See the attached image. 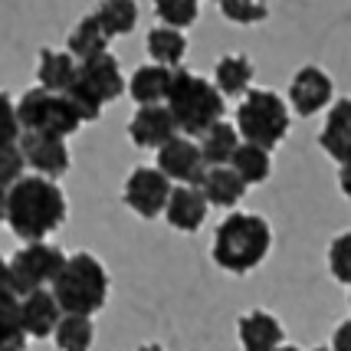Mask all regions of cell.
Returning a JSON list of instances; mask_svg holds the SVG:
<instances>
[{"instance_id":"cell-40","label":"cell","mask_w":351,"mask_h":351,"mask_svg":"<svg viewBox=\"0 0 351 351\" xmlns=\"http://www.w3.org/2000/svg\"><path fill=\"white\" fill-rule=\"evenodd\" d=\"M276 351H302V348H295V345H279Z\"/></svg>"},{"instance_id":"cell-31","label":"cell","mask_w":351,"mask_h":351,"mask_svg":"<svg viewBox=\"0 0 351 351\" xmlns=\"http://www.w3.org/2000/svg\"><path fill=\"white\" fill-rule=\"evenodd\" d=\"M66 95H69V102L76 106V112H79V119L82 122H99L102 119V108H106V102L95 95V92L82 82V79H73V86L66 89Z\"/></svg>"},{"instance_id":"cell-9","label":"cell","mask_w":351,"mask_h":351,"mask_svg":"<svg viewBox=\"0 0 351 351\" xmlns=\"http://www.w3.org/2000/svg\"><path fill=\"white\" fill-rule=\"evenodd\" d=\"M20 152L27 158V168L33 174H43V178H62L73 158H69V148H66V138L62 135H46V132H23L20 135Z\"/></svg>"},{"instance_id":"cell-37","label":"cell","mask_w":351,"mask_h":351,"mask_svg":"<svg viewBox=\"0 0 351 351\" xmlns=\"http://www.w3.org/2000/svg\"><path fill=\"white\" fill-rule=\"evenodd\" d=\"M338 187H341V194L351 200V161L341 165V171H338Z\"/></svg>"},{"instance_id":"cell-18","label":"cell","mask_w":351,"mask_h":351,"mask_svg":"<svg viewBox=\"0 0 351 351\" xmlns=\"http://www.w3.org/2000/svg\"><path fill=\"white\" fill-rule=\"evenodd\" d=\"M79 76V60L69 49H53L43 46L40 49V62H36V82L43 89L53 92H66L73 86V79Z\"/></svg>"},{"instance_id":"cell-41","label":"cell","mask_w":351,"mask_h":351,"mask_svg":"<svg viewBox=\"0 0 351 351\" xmlns=\"http://www.w3.org/2000/svg\"><path fill=\"white\" fill-rule=\"evenodd\" d=\"M315 351H335V348H332V345H319V348H315Z\"/></svg>"},{"instance_id":"cell-27","label":"cell","mask_w":351,"mask_h":351,"mask_svg":"<svg viewBox=\"0 0 351 351\" xmlns=\"http://www.w3.org/2000/svg\"><path fill=\"white\" fill-rule=\"evenodd\" d=\"M30 332L20 315V295L0 299V351H27Z\"/></svg>"},{"instance_id":"cell-35","label":"cell","mask_w":351,"mask_h":351,"mask_svg":"<svg viewBox=\"0 0 351 351\" xmlns=\"http://www.w3.org/2000/svg\"><path fill=\"white\" fill-rule=\"evenodd\" d=\"M332 348L335 351H351V319L341 322L335 328V335H332Z\"/></svg>"},{"instance_id":"cell-36","label":"cell","mask_w":351,"mask_h":351,"mask_svg":"<svg viewBox=\"0 0 351 351\" xmlns=\"http://www.w3.org/2000/svg\"><path fill=\"white\" fill-rule=\"evenodd\" d=\"M3 295H16V292H14V279H10V260L0 256V299Z\"/></svg>"},{"instance_id":"cell-16","label":"cell","mask_w":351,"mask_h":351,"mask_svg":"<svg viewBox=\"0 0 351 351\" xmlns=\"http://www.w3.org/2000/svg\"><path fill=\"white\" fill-rule=\"evenodd\" d=\"M319 145L338 165L351 161V99L332 102L328 115H325V128L319 132Z\"/></svg>"},{"instance_id":"cell-23","label":"cell","mask_w":351,"mask_h":351,"mask_svg":"<svg viewBox=\"0 0 351 351\" xmlns=\"http://www.w3.org/2000/svg\"><path fill=\"white\" fill-rule=\"evenodd\" d=\"M253 62L240 56V53H230V56H220L214 66V82L223 95H246L250 92V82H253Z\"/></svg>"},{"instance_id":"cell-3","label":"cell","mask_w":351,"mask_h":351,"mask_svg":"<svg viewBox=\"0 0 351 351\" xmlns=\"http://www.w3.org/2000/svg\"><path fill=\"white\" fill-rule=\"evenodd\" d=\"M165 102H168L178 128L191 138H200L210 125L220 122L223 112H227L223 92L217 89V82L194 76L187 69H174V79H171V89Z\"/></svg>"},{"instance_id":"cell-32","label":"cell","mask_w":351,"mask_h":351,"mask_svg":"<svg viewBox=\"0 0 351 351\" xmlns=\"http://www.w3.org/2000/svg\"><path fill=\"white\" fill-rule=\"evenodd\" d=\"M328 269H332L338 282L351 286V230H345L341 237L332 240V246H328Z\"/></svg>"},{"instance_id":"cell-17","label":"cell","mask_w":351,"mask_h":351,"mask_svg":"<svg viewBox=\"0 0 351 351\" xmlns=\"http://www.w3.org/2000/svg\"><path fill=\"white\" fill-rule=\"evenodd\" d=\"M237 335H240V348L243 351H276L282 345V322L263 312V308H253L246 312L243 319L237 322Z\"/></svg>"},{"instance_id":"cell-15","label":"cell","mask_w":351,"mask_h":351,"mask_svg":"<svg viewBox=\"0 0 351 351\" xmlns=\"http://www.w3.org/2000/svg\"><path fill=\"white\" fill-rule=\"evenodd\" d=\"M20 315H23V325H27L30 338H49L62 319V306L56 302L53 289L43 286V289L20 295Z\"/></svg>"},{"instance_id":"cell-34","label":"cell","mask_w":351,"mask_h":351,"mask_svg":"<svg viewBox=\"0 0 351 351\" xmlns=\"http://www.w3.org/2000/svg\"><path fill=\"white\" fill-rule=\"evenodd\" d=\"M23 135V125L16 115V102H10V95L0 92V148L3 145H16Z\"/></svg>"},{"instance_id":"cell-13","label":"cell","mask_w":351,"mask_h":351,"mask_svg":"<svg viewBox=\"0 0 351 351\" xmlns=\"http://www.w3.org/2000/svg\"><path fill=\"white\" fill-rule=\"evenodd\" d=\"M207 210H210V200H207L200 184H178L168 197L165 217H168V223L174 230L197 233L204 227V220H207Z\"/></svg>"},{"instance_id":"cell-21","label":"cell","mask_w":351,"mask_h":351,"mask_svg":"<svg viewBox=\"0 0 351 351\" xmlns=\"http://www.w3.org/2000/svg\"><path fill=\"white\" fill-rule=\"evenodd\" d=\"M240 132H237V125H227L223 119L217 125H210L204 135H200V152H204V161H207V168H217V165H230V158L237 154L240 148Z\"/></svg>"},{"instance_id":"cell-1","label":"cell","mask_w":351,"mask_h":351,"mask_svg":"<svg viewBox=\"0 0 351 351\" xmlns=\"http://www.w3.org/2000/svg\"><path fill=\"white\" fill-rule=\"evenodd\" d=\"M66 194L53 178L23 174L14 187H7V223L20 240H46L53 230L66 223Z\"/></svg>"},{"instance_id":"cell-28","label":"cell","mask_w":351,"mask_h":351,"mask_svg":"<svg viewBox=\"0 0 351 351\" xmlns=\"http://www.w3.org/2000/svg\"><path fill=\"white\" fill-rule=\"evenodd\" d=\"M95 16H99V23L106 27L112 40L115 36H128L138 23V3L135 0H99Z\"/></svg>"},{"instance_id":"cell-14","label":"cell","mask_w":351,"mask_h":351,"mask_svg":"<svg viewBox=\"0 0 351 351\" xmlns=\"http://www.w3.org/2000/svg\"><path fill=\"white\" fill-rule=\"evenodd\" d=\"M79 79L89 86L102 102H115L122 92H128V82L122 76V66L112 53H99V56H89V60L79 62Z\"/></svg>"},{"instance_id":"cell-33","label":"cell","mask_w":351,"mask_h":351,"mask_svg":"<svg viewBox=\"0 0 351 351\" xmlns=\"http://www.w3.org/2000/svg\"><path fill=\"white\" fill-rule=\"evenodd\" d=\"M27 171V158L20 152V145H3L0 148V187H14Z\"/></svg>"},{"instance_id":"cell-26","label":"cell","mask_w":351,"mask_h":351,"mask_svg":"<svg viewBox=\"0 0 351 351\" xmlns=\"http://www.w3.org/2000/svg\"><path fill=\"white\" fill-rule=\"evenodd\" d=\"M230 168L237 171L246 184L269 181V174H273V158H269V148H260V145H253V141H240L237 154L230 158Z\"/></svg>"},{"instance_id":"cell-10","label":"cell","mask_w":351,"mask_h":351,"mask_svg":"<svg viewBox=\"0 0 351 351\" xmlns=\"http://www.w3.org/2000/svg\"><path fill=\"white\" fill-rule=\"evenodd\" d=\"M335 99V82L332 76L319 69V66H302L289 82V108L299 119H312L325 112V106H332Z\"/></svg>"},{"instance_id":"cell-4","label":"cell","mask_w":351,"mask_h":351,"mask_svg":"<svg viewBox=\"0 0 351 351\" xmlns=\"http://www.w3.org/2000/svg\"><path fill=\"white\" fill-rule=\"evenodd\" d=\"M49 289L62 306V312L95 315L108 302V273L92 253H73V256H66L60 276L53 279Z\"/></svg>"},{"instance_id":"cell-30","label":"cell","mask_w":351,"mask_h":351,"mask_svg":"<svg viewBox=\"0 0 351 351\" xmlns=\"http://www.w3.org/2000/svg\"><path fill=\"white\" fill-rule=\"evenodd\" d=\"M220 3V14L227 16L230 23H240V27H253L263 23L269 16L266 0H217Z\"/></svg>"},{"instance_id":"cell-22","label":"cell","mask_w":351,"mask_h":351,"mask_svg":"<svg viewBox=\"0 0 351 351\" xmlns=\"http://www.w3.org/2000/svg\"><path fill=\"white\" fill-rule=\"evenodd\" d=\"M108 36L106 27L99 23V16L89 14V16H82L76 27H73V33H69V40H66V49L76 56L79 62L82 60H89V56H99V53H106L108 49Z\"/></svg>"},{"instance_id":"cell-38","label":"cell","mask_w":351,"mask_h":351,"mask_svg":"<svg viewBox=\"0 0 351 351\" xmlns=\"http://www.w3.org/2000/svg\"><path fill=\"white\" fill-rule=\"evenodd\" d=\"M7 220V187H0V223Z\"/></svg>"},{"instance_id":"cell-24","label":"cell","mask_w":351,"mask_h":351,"mask_svg":"<svg viewBox=\"0 0 351 351\" xmlns=\"http://www.w3.org/2000/svg\"><path fill=\"white\" fill-rule=\"evenodd\" d=\"M92 341H95L92 315L62 312L60 325H56V332H53V345H56V351H92Z\"/></svg>"},{"instance_id":"cell-2","label":"cell","mask_w":351,"mask_h":351,"mask_svg":"<svg viewBox=\"0 0 351 351\" xmlns=\"http://www.w3.org/2000/svg\"><path fill=\"white\" fill-rule=\"evenodd\" d=\"M273 250V227L269 220L260 214H233L217 227L214 233V263L230 276H246L253 273Z\"/></svg>"},{"instance_id":"cell-5","label":"cell","mask_w":351,"mask_h":351,"mask_svg":"<svg viewBox=\"0 0 351 351\" xmlns=\"http://www.w3.org/2000/svg\"><path fill=\"white\" fill-rule=\"evenodd\" d=\"M237 132L260 148H279L289 135V106L269 89H250L237 108Z\"/></svg>"},{"instance_id":"cell-12","label":"cell","mask_w":351,"mask_h":351,"mask_svg":"<svg viewBox=\"0 0 351 351\" xmlns=\"http://www.w3.org/2000/svg\"><path fill=\"white\" fill-rule=\"evenodd\" d=\"M181 132L178 122H174V115H171L168 102L161 106V102H154V106H138V112L132 115V122H128V138H132V145L135 148H161L168 138H174Z\"/></svg>"},{"instance_id":"cell-11","label":"cell","mask_w":351,"mask_h":351,"mask_svg":"<svg viewBox=\"0 0 351 351\" xmlns=\"http://www.w3.org/2000/svg\"><path fill=\"white\" fill-rule=\"evenodd\" d=\"M158 168L178 184H200L204 171H207L200 141H194L191 135L178 132V135L168 138V141L158 148Z\"/></svg>"},{"instance_id":"cell-39","label":"cell","mask_w":351,"mask_h":351,"mask_svg":"<svg viewBox=\"0 0 351 351\" xmlns=\"http://www.w3.org/2000/svg\"><path fill=\"white\" fill-rule=\"evenodd\" d=\"M135 351H165L161 345H141V348H135Z\"/></svg>"},{"instance_id":"cell-6","label":"cell","mask_w":351,"mask_h":351,"mask_svg":"<svg viewBox=\"0 0 351 351\" xmlns=\"http://www.w3.org/2000/svg\"><path fill=\"white\" fill-rule=\"evenodd\" d=\"M16 115H20V125L23 132H46V135H76L82 128V119H79L76 106L69 102L66 92H53L43 89V86H33L20 95L16 102Z\"/></svg>"},{"instance_id":"cell-8","label":"cell","mask_w":351,"mask_h":351,"mask_svg":"<svg viewBox=\"0 0 351 351\" xmlns=\"http://www.w3.org/2000/svg\"><path fill=\"white\" fill-rule=\"evenodd\" d=\"M171 191H174V181L154 165V168H135L128 174L122 197H125V207L135 217L158 220V217H165Z\"/></svg>"},{"instance_id":"cell-29","label":"cell","mask_w":351,"mask_h":351,"mask_svg":"<svg viewBox=\"0 0 351 351\" xmlns=\"http://www.w3.org/2000/svg\"><path fill=\"white\" fill-rule=\"evenodd\" d=\"M152 3L158 20L168 27H178V30L191 27L200 16V0H152Z\"/></svg>"},{"instance_id":"cell-7","label":"cell","mask_w":351,"mask_h":351,"mask_svg":"<svg viewBox=\"0 0 351 351\" xmlns=\"http://www.w3.org/2000/svg\"><path fill=\"white\" fill-rule=\"evenodd\" d=\"M62 256L60 246L46 243V240H30L23 250H16L10 256V279H14V292L16 295H27L33 289H43L53 286V279L60 276Z\"/></svg>"},{"instance_id":"cell-25","label":"cell","mask_w":351,"mask_h":351,"mask_svg":"<svg viewBox=\"0 0 351 351\" xmlns=\"http://www.w3.org/2000/svg\"><path fill=\"white\" fill-rule=\"evenodd\" d=\"M148 56L154 62H161V66H171V69H178L187 56V36L184 30L178 27H168V23H161V27H154L148 33Z\"/></svg>"},{"instance_id":"cell-19","label":"cell","mask_w":351,"mask_h":351,"mask_svg":"<svg viewBox=\"0 0 351 351\" xmlns=\"http://www.w3.org/2000/svg\"><path fill=\"white\" fill-rule=\"evenodd\" d=\"M200 187H204V194H207V200H210V207H237V204L243 200L250 184L230 168V165H217V168L204 171Z\"/></svg>"},{"instance_id":"cell-20","label":"cell","mask_w":351,"mask_h":351,"mask_svg":"<svg viewBox=\"0 0 351 351\" xmlns=\"http://www.w3.org/2000/svg\"><path fill=\"white\" fill-rule=\"evenodd\" d=\"M171 79H174V69L171 66H138L132 79H128V95L135 99L138 106H154V102H165L171 89Z\"/></svg>"}]
</instances>
